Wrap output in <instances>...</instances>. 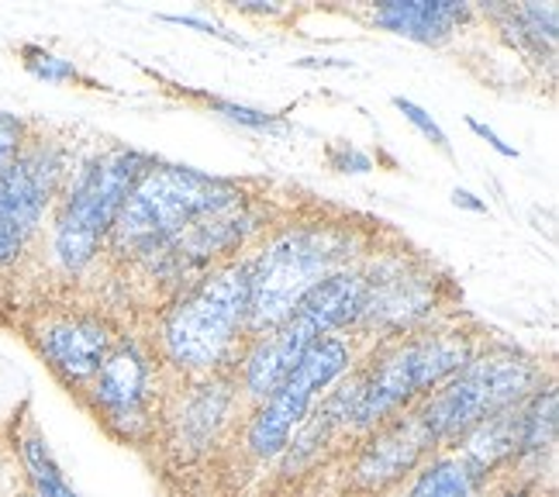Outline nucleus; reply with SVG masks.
<instances>
[{
	"mask_svg": "<svg viewBox=\"0 0 559 497\" xmlns=\"http://www.w3.org/2000/svg\"><path fill=\"white\" fill-rule=\"evenodd\" d=\"M25 142H28V125L11 111H0V169L21 153Z\"/></svg>",
	"mask_w": 559,
	"mask_h": 497,
	"instance_id": "obj_22",
	"label": "nucleus"
},
{
	"mask_svg": "<svg viewBox=\"0 0 559 497\" xmlns=\"http://www.w3.org/2000/svg\"><path fill=\"white\" fill-rule=\"evenodd\" d=\"M556 404L559 394L552 383H539L519 404V457L514 463H543L556 449Z\"/></svg>",
	"mask_w": 559,
	"mask_h": 497,
	"instance_id": "obj_16",
	"label": "nucleus"
},
{
	"mask_svg": "<svg viewBox=\"0 0 559 497\" xmlns=\"http://www.w3.org/2000/svg\"><path fill=\"white\" fill-rule=\"evenodd\" d=\"M428 449H436L432 436L418 425L415 412H404L370 431L367 446H362L356 457L353 477L367 490L394 487L407 473H415L425 463Z\"/></svg>",
	"mask_w": 559,
	"mask_h": 497,
	"instance_id": "obj_11",
	"label": "nucleus"
},
{
	"mask_svg": "<svg viewBox=\"0 0 559 497\" xmlns=\"http://www.w3.org/2000/svg\"><path fill=\"white\" fill-rule=\"evenodd\" d=\"M235 398H239L235 383H228L225 377H214V374L201 387H193L180 407V415L174 418L177 446L187 452H201V449L214 446L218 431L228 425Z\"/></svg>",
	"mask_w": 559,
	"mask_h": 497,
	"instance_id": "obj_15",
	"label": "nucleus"
},
{
	"mask_svg": "<svg viewBox=\"0 0 559 497\" xmlns=\"http://www.w3.org/2000/svg\"><path fill=\"white\" fill-rule=\"evenodd\" d=\"M356 249V228L342 222H305L273 235L263 252L252 259L249 339L287 321L294 305L318 280L349 267Z\"/></svg>",
	"mask_w": 559,
	"mask_h": 497,
	"instance_id": "obj_3",
	"label": "nucleus"
},
{
	"mask_svg": "<svg viewBox=\"0 0 559 497\" xmlns=\"http://www.w3.org/2000/svg\"><path fill=\"white\" fill-rule=\"evenodd\" d=\"M508 497H528V487H514V490H511Z\"/></svg>",
	"mask_w": 559,
	"mask_h": 497,
	"instance_id": "obj_26",
	"label": "nucleus"
},
{
	"mask_svg": "<svg viewBox=\"0 0 559 497\" xmlns=\"http://www.w3.org/2000/svg\"><path fill=\"white\" fill-rule=\"evenodd\" d=\"M242 201V190L231 180L190 166L148 163L124 198L121 214L111 228V249L132 259H156L180 235L214 211H225Z\"/></svg>",
	"mask_w": 559,
	"mask_h": 497,
	"instance_id": "obj_1",
	"label": "nucleus"
},
{
	"mask_svg": "<svg viewBox=\"0 0 559 497\" xmlns=\"http://www.w3.org/2000/svg\"><path fill=\"white\" fill-rule=\"evenodd\" d=\"M17 452H21V466H25L28 481H32V497H80L67 484V477H62L52 449L46 439H41L38 428H28L25 436L17 439Z\"/></svg>",
	"mask_w": 559,
	"mask_h": 497,
	"instance_id": "obj_18",
	"label": "nucleus"
},
{
	"mask_svg": "<svg viewBox=\"0 0 559 497\" xmlns=\"http://www.w3.org/2000/svg\"><path fill=\"white\" fill-rule=\"evenodd\" d=\"M21 56H25V70L38 80H46V83H70L76 80V67L70 59H62V56H52L46 49H38V46H25L21 49Z\"/></svg>",
	"mask_w": 559,
	"mask_h": 497,
	"instance_id": "obj_19",
	"label": "nucleus"
},
{
	"mask_svg": "<svg viewBox=\"0 0 559 497\" xmlns=\"http://www.w3.org/2000/svg\"><path fill=\"white\" fill-rule=\"evenodd\" d=\"M466 125H469V132H477L490 149H493V153H498V156H504V159H519V149H514V145H508V142H501V135L498 132H493V128H487L484 121H477V118H466Z\"/></svg>",
	"mask_w": 559,
	"mask_h": 497,
	"instance_id": "obj_23",
	"label": "nucleus"
},
{
	"mask_svg": "<svg viewBox=\"0 0 559 497\" xmlns=\"http://www.w3.org/2000/svg\"><path fill=\"white\" fill-rule=\"evenodd\" d=\"M466 14L469 8L456 0H386L373 11V25L421 46H442Z\"/></svg>",
	"mask_w": 559,
	"mask_h": 497,
	"instance_id": "obj_14",
	"label": "nucleus"
},
{
	"mask_svg": "<svg viewBox=\"0 0 559 497\" xmlns=\"http://www.w3.org/2000/svg\"><path fill=\"white\" fill-rule=\"evenodd\" d=\"M370 300V280L362 270H338L297 300L294 311L297 318H305L318 335H338L346 329H356L362 315H367Z\"/></svg>",
	"mask_w": 559,
	"mask_h": 497,
	"instance_id": "obj_13",
	"label": "nucleus"
},
{
	"mask_svg": "<svg viewBox=\"0 0 559 497\" xmlns=\"http://www.w3.org/2000/svg\"><path fill=\"white\" fill-rule=\"evenodd\" d=\"M32 342L38 356L49 363V370L67 383L83 387L100 370L107 353L115 350V329L104 315L94 311H59L35 321Z\"/></svg>",
	"mask_w": 559,
	"mask_h": 497,
	"instance_id": "obj_10",
	"label": "nucleus"
},
{
	"mask_svg": "<svg viewBox=\"0 0 559 497\" xmlns=\"http://www.w3.org/2000/svg\"><path fill=\"white\" fill-rule=\"evenodd\" d=\"M145 166L148 159L135 149H107L80 166L52 222V256L62 270L80 273L94 263Z\"/></svg>",
	"mask_w": 559,
	"mask_h": 497,
	"instance_id": "obj_6",
	"label": "nucleus"
},
{
	"mask_svg": "<svg viewBox=\"0 0 559 497\" xmlns=\"http://www.w3.org/2000/svg\"><path fill=\"white\" fill-rule=\"evenodd\" d=\"M473 356H477L473 342L449 329L391 342L367 370L356 374L349 431H373L377 425L397 418L449 377H456Z\"/></svg>",
	"mask_w": 559,
	"mask_h": 497,
	"instance_id": "obj_4",
	"label": "nucleus"
},
{
	"mask_svg": "<svg viewBox=\"0 0 559 497\" xmlns=\"http://www.w3.org/2000/svg\"><path fill=\"white\" fill-rule=\"evenodd\" d=\"M539 363L522 353H477L456 377H449L442 387H436L432 394L415 404V418L436 446H453L469 428L522 404L539 387Z\"/></svg>",
	"mask_w": 559,
	"mask_h": 497,
	"instance_id": "obj_5",
	"label": "nucleus"
},
{
	"mask_svg": "<svg viewBox=\"0 0 559 497\" xmlns=\"http://www.w3.org/2000/svg\"><path fill=\"white\" fill-rule=\"evenodd\" d=\"M235 8H239L242 14H280V8L266 4V0H239Z\"/></svg>",
	"mask_w": 559,
	"mask_h": 497,
	"instance_id": "obj_25",
	"label": "nucleus"
},
{
	"mask_svg": "<svg viewBox=\"0 0 559 497\" xmlns=\"http://www.w3.org/2000/svg\"><path fill=\"white\" fill-rule=\"evenodd\" d=\"M394 107H397V111H401V115H404L407 121H412V125L418 128V132H421V135H425L428 142H432V145L439 149V153L453 156V149H449V139H445V132H442V128H439V121H436L432 115H428L421 104L407 100V97H394Z\"/></svg>",
	"mask_w": 559,
	"mask_h": 497,
	"instance_id": "obj_20",
	"label": "nucleus"
},
{
	"mask_svg": "<svg viewBox=\"0 0 559 497\" xmlns=\"http://www.w3.org/2000/svg\"><path fill=\"white\" fill-rule=\"evenodd\" d=\"M321 335L305 318L290 315L276 329L249 339V350L242 353V391L252 404H263L280 383L290 377V370L311 350V342Z\"/></svg>",
	"mask_w": 559,
	"mask_h": 497,
	"instance_id": "obj_12",
	"label": "nucleus"
},
{
	"mask_svg": "<svg viewBox=\"0 0 559 497\" xmlns=\"http://www.w3.org/2000/svg\"><path fill=\"white\" fill-rule=\"evenodd\" d=\"M97 418L124 439H135L153 415V363L132 339H118L91 380Z\"/></svg>",
	"mask_w": 559,
	"mask_h": 497,
	"instance_id": "obj_9",
	"label": "nucleus"
},
{
	"mask_svg": "<svg viewBox=\"0 0 559 497\" xmlns=\"http://www.w3.org/2000/svg\"><path fill=\"white\" fill-rule=\"evenodd\" d=\"M211 111L225 115V118H228V121H235V125L255 128V132H266V128H273V125H276V115H270V111H260V107L235 104V100H218V97H214V100H211Z\"/></svg>",
	"mask_w": 559,
	"mask_h": 497,
	"instance_id": "obj_21",
	"label": "nucleus"
},
{
	"mask_svg": "<svg viewBox=\"0 0 559 497\" xmlns=\"http://www.w3.org/2000/svg\"><path fill=\"white\" fill-rule=\"evenodd\" d=\"M453 204H456V208H466V211H477V214H487V204L477 201V193H469V190H463V187L453 190Z\"/></svg>",
	"mask_w": 559,
	"mask_h": 497,
	"instance_id": "obj_24",
	"label": "nucleus"
},
{
	"mask_svg": "<svg viewBox=\"0 0 559 497\" xmlns=\"http://www.w3.org/2000/svg\"><path fill=\"white\" fill-rule=\"evenodd\" d=\"M353 366V342L342 335H321L311 350L300 356L290 377L276 391L255 404V415L246 428V446L255 460H276L294 439V431L311 418L318 398L329 394V387L346 377Z\"/></svg>",
	"mask_w": 559,
	"mask_h": 497,
	"instance_id": "obj_7",
	"label": "nucleus"
},
{
	"mask_svg": "<svg viewBox=\"0 0 559 497\" xmlns=\"http://www.w3.org/2000/svg\"><path fill=\"white\" fill-rule=\"evenodd\" d=\"M480 490H484V477L473 473L453 452V457L425 460L415 470L404 497H480Z\"/></svg>",
	"mask_w": 559,
	"mask_h": 497,
	"instance_id": "obj_17",
	"label": "nucleus"
},
{
	"mask_svg": "<svg viewBox=\"0 0 559 497\" xmlns=\"http://www.w3.org/2000/svg\"><path fill=\"white\" fill-rule=\"evenodd\" d=\"M252 259H231L187 287L163 318V353L180 374H218L249 335Z\"/></svg>",
	"mask_w": 559,
	"mask_h": 497,
	"instance_id": "obj_2",
	"label": "nucleus"
},
{
	"mask_svg": "<svg viewBox=\"0 0 559 497\" xmlns=\"http://www.w3.org/2000/svg\"><path fill=\"white\" fill-rule=\"evenodd\" d=\"M62 169L67 163L59 149L32 139L0 169V267L17 263L35 239L41 214L59 193Z\"/></svg>",
	"mask_w": 559,
	"mask_h": 497,
	"instance_id": "obj_8",
	"label": "nucleus"
}]
</instances>
